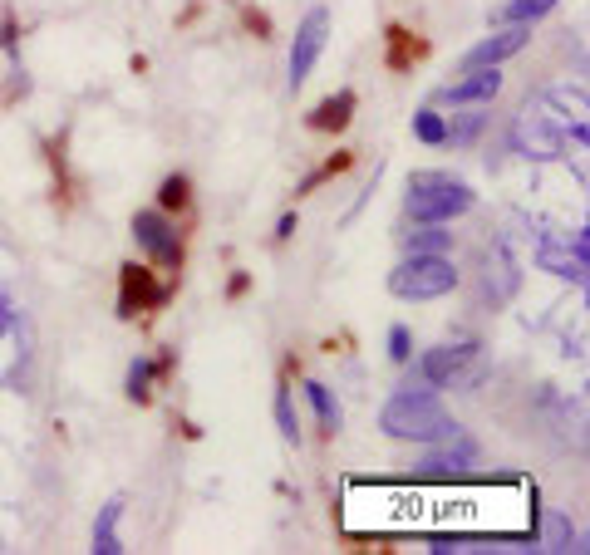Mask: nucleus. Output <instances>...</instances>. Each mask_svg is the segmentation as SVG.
Returning <instances> with one entry per match:
<instances>
[{"label":"nucleus","mask_w":590,"mask_h":555,"mask_svg":"<svg viewBox=\"0 0 590 555\" xmlns=\"http://www.w3.org/2000/svg\"><path fill=\"white\" fill-rule=\"evenodd\" d=\"M379 428L389 438H404V443H448L458 433V423L443 413V403L433 393H394L379 413Z\"/></svg>","instance_id":"1"},{"label":"nucleus","mask_w":590,"mask_h":555,"mask_svg":"<svg viewBox=\"0 0 590 555\" xmlns=\"http://www.w3.org/2000/svg\"><path fill=\"white\" fill-rule=\"evenodd\" d=\"M472 202H477V192H472L468 182H458L448 172H413L404 212H409L413 222H453V217L472 212Z\"/></svg>","instance_id":"2"},{"label":"nucleus","mask_w":590,"mask_h":555,"mask_svg":"<svg viewBox=\"0 0 590 555\" xmlns=\"http://www.w3.org/2000/svg\"><path fill=\"white\" fill-rule=\"evenodd\" d=\"M458 285V271L448 256H409L389 271V290L399 300H438Z\"/></svg>","instance_id":"3"},{"label":"nucleus","mask_w":590,"mask_h":555,"mask_svg":"<svg viewBox=\"0 0 590 555\" xmlns=\"http://www.w3.org/2000/svg\"><path fill=\"white\" fill-rule=\"evenodd\" d=\"M472 344H438V349H423L418 354V364L409 369V379H404V389L409 393H433V389H448L453 384V374L468 364Z\"/></svg>","instance_id":"4"},{"label":"nucleus","mask_w":590,"mask_h":555,"mask_svg":"<svg viewBox=\"0 0 590 555\" xmlns=\"http://www.w3.org/2000/svg\"><path fill=\"white\" fill-rule=\"evenodd\" d=\"M133 241H138L158 266H168V271L182 266V241H177L173 222H168L163 212H138V217H133Z\"/></svg>","instance_id":"5"},{"label":"nucleus","mask_w":590,"mask_h":555,"mask_svg":"<svg viewBox=\"0 0 590 555\" xmlns=\"http://www.w3.org/2000/svg\"><path fill=\"white\" fill-rule=\"evenodd\" d=\"M325 35H330V15L325 10H310L295 30V45H291V89H300L315 69V59L325 50Z\"/></svg>","instance_id":"6"},{"label":"nucleus","mask_w":590,"mask_h":555,"mask_svg":"<svg viewBox=\"0 0 590 555\" xmlns=\"http://www.w3.org/2000/svg\"><path fill=\"white\" fill-rule=\"evenodd\" d=\"M168 285H158L153 271H143V266H123V295H118V315L123 320H133L138 310H158V305H168Z\"/></svg>","instance_id":"7"},{"label":"nucleus","mask_w":590,"mask_h":555,"mask_svg":"<svg viewBox=\"0 0 590 555\" xmlns=\"http://www.w3.org/2000/svg\"><path fill=\"white\" fill-rule=\"evenodd\" d=\"M527 40H531V25H502L497 35H487L482 45H472L463 55V69H482V64H502V59L522 55Z\"/></svg>","instance_id":"8"},{"label":"nucleus","mask_w":590,"mask_h":555,"mask_svg":"<svg viewBox=\"0 0 590 555\" xmlns=\"http://www.w3.org/2000/svg\"><path fill=\"white\" fill-rule=\"evenodd\" d=\"M497 94H502V74H497V64H482V69H468V79L448 84L438 99L443 104H492Z\"/></svg>","instance_id":"9"},{"label":"nucleus","mask_w":590,"mask_h":555,"mask_svg":"<svg viewBox=\"0 0 590 555\" xmlns=\"http://www.w3.org/2000/svg\"><path fill=\"white\" fill-rule=\"evenodd\" d=\"M517 143H522L527 158H556L561 153V128H551L541 109H527L522 123H517Z\"/></svg>","instance_id":"10"},{"label":"nucleus","mask_w":590,"mask_h":555,"mask_svg":"<svg viewBox=\"0 0 590 555\" xmlns=\"http://www.w3.org/2000/svg\"><path fill=\"white\" fill-rule=\"evenodd\" d=\"M354 104H359V99H354L350 89H340V94H330L325 104H315V109L305 113V123H310L315 133H345L354 118Z\"/></svg>","instance_id":"11"},{"label":"nucleus","mask_w":590,"mask_h":555,"mask_svg":"<svg viewBox=\"0 0 590 555\" xmlns=\"http://www.w3.org/2000/svg\"><path fill=\"white\" fill-rule=\"evenodd\" d=\"M477 462V443H468V438H448V447L443 452H428L418 467H428V472H463V467H472Z\"/></svg>","instance_id":"12"},{"label":"nucleus","mask_w":590,"mask_h":555,"mask_svg":"<svg viewBox=\"0 0 590 555\" xmlns=\"http://www.w3.org/2000/svg\"><path fill=\"white\" fill-rule=\"evenodd\" d=\"M409 256H448L453 231H443V222H418V231H404Z\"/></svg>","instance_id":"13"},{"label":"nucleus","mask_w":590,"mask_h":555,"mask_svg":"<svg viewBox=\"0 0 590 555\" xmlns=\"http://www.w3.org/2000/svg\"><path fill=\"white\" fill-rule=\"evenodd\" d=\"M384 40H389V55H384V64H389V69H399V74H404V69H413V59L428 55V45H423V40H413L404 25H389V35H384Z\"/></svg>","instance_id":"14"},{"label":"nucleus","mask_w":590,"mask_h":555,"mask_svg":"<svg viewBox=\"0 0 590 555\" xmlns=\"http://www.w3.org/2000/svg\"><path fill=\"white\" fill-rule=\"evenodd\" d=\"M561 0H507L492 10V25H536L541 15H551Z\"/></svg>","instance_id":"15"},{"label":"nucleus","mask_w":590,"mask_h":555,"mask_svg":"<svg viewBox=\"0 0 590 555\" xmlns=\"http://www.w3.org/2000/svg\"><path fill=\"white\" fill-rule=\"evenodd\" d=\"M541 266H546V271H556V276H576V280H586V246L566 251V246L546 241V246H541Z\"/></svg>","instance_id":"16"},{"label":"nucleus","mask_w":590,"mask_h":555,"mask_svg":"<svg viewBox=\"0 0 590 555\" xmlns=\"http://www.w3.org/2000/svg\"><path fill=\"white\" fill-rule=\"evenodd\" d=\"M305 398H310V408H315V418H320V428H325V433L335 438V433H340V423H345V413H340V403H335V393L325 389V384H315V379H310V384H305Z\"/></svg>","instance_id":"17"},{"label":"nucleus","mask_w":590,"mask_h":555,"mask_svg":"<svg viewBox=\"0 0 590 555\" xmlns=\"http://www.w3.org/2000/svg\"><path fill=\"white\" fill-rule=\"evenodd\" d=\"M118 516H123V501H109L104 511H99V526H94V551L99 555H118Z\"/></svg>","instance_id":"18"},{"label":"nucleus","mask_w":590,"mask_h":555,"mask_svg":"<svg viewBox=\"0 0 590 555\" xmlns=\"http://www.w3.org/2000/svg\"><path fill=\"white\" fill-rule=\"evenodd\" d=\"M482 123H487V113H482V104H472V113H463L458 123H448V133H443V143H453V148H468L472 138L482 133Z\"/></svg>","instance_id":"19"},{"label":"nucleus","mask_w":590,"mask_h":555,"mask_svg":"<svg viewBox=\"0 0 590 555\" xmlns=\"http://www.w3.org/2000/svg\"><path fill=\"white\" fill-rule=\"evenodd\" d=\"M443 133H448V118H443L438 109H418V113H413V138H418V143H433V148H438V143H443Z\"/></svg>","instance_id":"20"},{"label":"nucleus","mask_w":590,"mask_h":555,"mask_svg":"<svg viewBox=\"0 0 590 555\" xmlns=\"http://www.w3.org/2000/svg\"><path fill=\"white\" fill-rule=\"evenodd\" d=\"M350 163H354V153H340V158H325V163L315 167L300 187H295V197H305V192H315L320 182H330V177H340V172H350Z\"/></svg>","instance_id":"21"},{"label":"nucleus","mask_w":590,"mask_h":555,"mask_svg":"<svg viewBox=\"0 0 590 555\" xmlns=\"http://www.w3.org/2000/svg\"><path fill=\"white\" fill-rule=\"evenodd\" d=\"M187 197H192V182H187L182 172L163 177V187H158V207H163V212H182V207H187Z\"/></svg>","instance_id":"22"},{"label":"nucleus","mask_w":590,"mask_h":555,"mask_svg":"<svg viewBox=\"0 0 590 555\" xmlns=\"http://www.w3.org/2000/svg\"><path fill=\"white\" fill-rule=\"evenodd\" d=\"M153 374H158V364L133 359V369H128V398H133V403H148V398H153Z\"/></svg>","instance_id":"23"},{"label":"nucleus","mask_w":590,"mask_h":555,"mask_svg":"<svg viewBox=\"0 0 590 555\" xmlns=\"http://www.w3.org/2000/svg\"><path fill=\"white\" fill-rule=\"evenodd\" d=\"M546 551H576V531H571V521L561 511L546 516Z\"/></svg>","instance_id":"24"},{"label":"nucleus","mask_w":590,"mask_h":555,"mask_svg":"<svg viewBox=\"0 0 590 555\" xmlns=\"http://www.w3.org/2000/svg\"><path fill=\"white\" fill-rule=\"evenodd\" d=\"M409 354H413L409 325H394V330H389V359H394V364H409Z\"/></svg>","instance_id":"25"},{"label":"nucleus","mask_w":590,"mask_h":555,"mask_svg":"<svg viewBox=\"0 0 590 555\" xmlns=\"http://www.w3.org/2000/svg\"><path fill=\"white\" fill-rule=\"evenodd\" d=\"M276 423H281V433H286V438H291V443H295V433H300V428H295L291 389H281V393H276Z\"/></svg>","instance_id":"26"},{"label":"nucleus","mask_w":590,"mask_h":555,"mask_svg":"<svg viewBox=\"0 0 590 555\" xmlns=\"http://www.w3.org/2000/svg\"><path fill=\"white\" fill-rule=\"evenodd\" d=\"M241 25H246V30H251L256 40H271V15H266V10L246 5V10H241Z\"/></svg>","instance_id":"27"},{"label":"nucleus","mask_w":590,"mask_h":555,"mask_svg":"<svg viewBox=\"0 0 590 555\" xmlns=\"http://www.w3.org/2000/svg\"><path fill=\"white\" fill-rule=\"evenodd\" d=\"M246 290H251V276H246V271H236V276H232V285H227V295H232V300H241Z\"/></svg>","instance_id":"28"},{"label":"nucleus","mask_w":590,"mask_h":555,"mask_svg":"<svg viewBox=\"0 0 590 555\" xmlns=\"http://www.w3.org/2000/svg\"><path fill=\"white\" fill-rule=\"evenodd\" d=\"M291 236H295V212H286L281 226H276V241H291Z\"/></svg>","instance_id":"29"},{"label":"nucleus","mask_w":590,"mask_h":555,"mask_svg":"<svg viewBox=\"0 0 590 555\" xmlns=\"http://www.w3.org/2000/svg\"><path fill=\"white\" fill-rule=\"evenodd\" d=\"M0 45H5V50H15V20H5V25H0Z\"/></svg>","instance_id":"30"}]
</instances>
